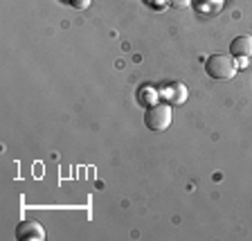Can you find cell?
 Instances as JSON below:
<instances>
[{
	"label": "cell",
	"mask_w": 252,
	"mask_h": 241,
	"mask_svg": "<svg viewBox=\"0 0 252 241\" xmlns=\"http://www.w3.org/2000/svg\"><path fill=\"white\" fill-rule=\"evenodd\" d=\"M173 120V113H171V106L169 104H153L147 108L144 113V124H147L149 131H167L171 126Z\"/></svg>",
	"instance_id": "7a4b0ae2"
},
{
	"label": "cell",
	"mask_w": 252,
	"mask_h": 241,
	"mask_svg": "<svg viewBox=\"0 0 252 241\" xmlns=\"http://www.w3.org/2000/svg\"><path fill=\"white\" fill-rule=\"evenodd\" d=\"M70 5H72L74 9H86V7L90 5V0H72Z\"/></svg>",
	"instance_id": "52a82bcc"
},
{
	"label": "cell",
	"mask_w": 252,
	"mask_h": 241,
	"mask_svg": "<svg viewBox=\"0 0 252 241\" xmlns=\"http://www.w3.org/2000/svg\"><path fill=\"white\" fill-rule=\"evenodd\" d=\"M230 54L232 57H239V59H248L252 57V36L243 34V36H236L234 41L230 43Z\"/></svg>",
	"instance_id": "277c9868"
},
{
	"label": "cell",
	"mask_w": 252,
	"mask_h": 241,
	"mask_svg": "<svg viewBox=\"0 0 252 241\" xmlns=\"http://www.w3.org/2000/svg\"><path fill=\"white\" fill-rule=\"evenodd\" d=\"M158 97H160V90H156L153 86H142L140 90H137V100H140V104H144L149 108V106L158 104Z\"/></svg>",
	"instance_id": "8992f818"
},
{
	"label": "cell",
	"mask_w": 252,
	"mask_h": 241,
	"mask_svg": "<svg viewBox=\"0 0 252 241\" xmlns=\"http://www.w3.org/2000/svg\"><path fill=\"white\" fill-rule=\"evenodd\" d=\"M236 61L232 54H210L205 61V72L207 77L219 79V81H227V79L236 77Z\"/></svg>",
	"instance_id": "6da1fadb"
},
{
	"label": "cell",
	"mask_w": 252,
	"mask_h": 241,
	"mask_svg": "<svg viewBox=\"0 0 252 241\" xmlns=\"http://www.w3.org/2000/svg\"><path fill=\"white\" fill-rule=\"evenodd\" d=\"M169 2H171L173 7H178V9H183V7H187L189 2H191V0H169Z\"/></svg>",
	"instance_id": "ba28073f"
},
{
	"label": "cell",
	"mask_w": 252,
	"mask_h": 241,
	"mask_svg": "<svg viewBox=\"0 0 252 241\" xmlns=\"http://www.w3.org/2000/svg\"><path fill=\"white\" fill-rule=\"evenodd\" d=\"M16 239L18 241H43L45 239V230L38 221H23L16 226Z\"/></svg>",
	"instance_id": "3957f363"
},
{
	"label": "cell",
	"mask_w": 252,
	"mask_h": 241,
	"mask_svg": "<svg viewBox=\"0 0 252 241\" xmlns=\"http://www.w3.org/2000/svg\"><path fill=\"white\" fill-rule=\"evenodd\" d=\"M65 2H72V0H65Z\"/></svg>",
	"instance_id": "9c48e42d"
},
{
	"label": "cell",
	"mask_w": 252,
	"mask_h": 241,
	"mask_svg": "<svg viewBox=\"0 0 252 241\" xmlns=\"http://www.w3.org/2000/svg\"><path fill=\"white\" fill-rule=\"evenodd\" d=\"M160 95H162V97H167L171 104H183V102L187 100V88H185V84H169L167 88L162 86Z\"/></svg>",
	"instance_id": "5b68a950"
}]
</instances>
